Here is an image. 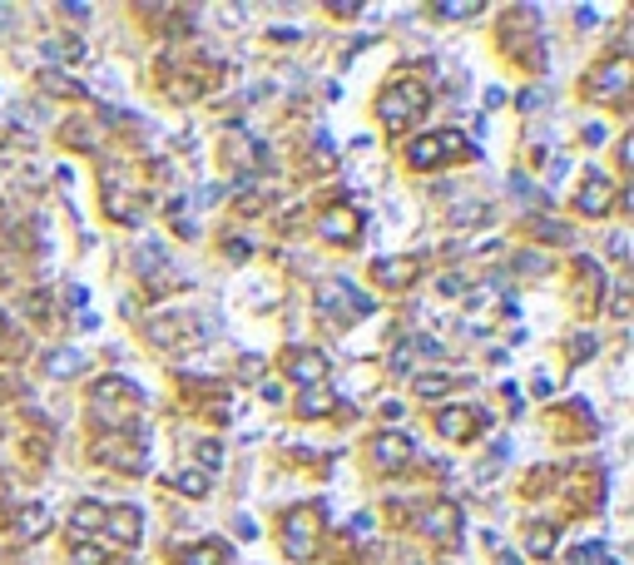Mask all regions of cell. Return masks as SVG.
<instances>
[{
  "mask_svg": "<svg viewBox=\"0 0 634 565\" xmlns=\"http://www.w3.org/2000/svg\"><path fill=\"white\" fill-rule=\"evenodd\" d=\"M476 422H481V412H476V407H441V412H436L441 437H452V441H466Z\"/></svg>",
  "mask_w": 634,
  "mask_h": 565,
  "instance_id": "cell-12",
  "label": "cell"
},
{
  "mask_svg": "<svg viewBox=\"0 0 634 565\" xmlns=\"http://www.w3.org/2000/svg\"><path fill=\"white\" fill-rule=\"evenodd\" d=\"M407 457H411V437H402V432H382V437H372V461L382 471L407 467Z\"/></svg>",
  "mask_w": 634,
  "mask_h": 565,
  "instance_id": "cell-11",
  "label": "cell"
},
{
  "mask_svg": "<svg viewBox=\"0 0 634 565\" xmlns=\"http://www.w3.org/2000/svg\"><path fill=\"white\" fill-rule=\"evenodd\" d=\"M80 367H85V352H80V347H60V352L45 357V372H50V377H75Z\"/></svg>",
  "mask_w": 634,
  "mask_h": 565,
  "instance_id": "cell-15",
  "label": "cell"
},
{
  "mask_svg": "<svg viewBox=\"0 0 634 565\" xmlns=\"http://www.w3.org/2000/svg\"><path fill=\"white\" fill-rule=\"evenodd\" d=\"M0 332H5V322H0Z\"/></svg>",
  "mask_w": 634,
  "mask_h": 565,
  "instance_id": "cell-29",
  "label": "cell"
},
{
  "mask_svg": "<svg viewBox=\"0 0 634 565\" xmlns=\"http://www.w3.org/2000/svg\"><path fill=\"white\" fill-rule=\"evenodd\" d=\"M376 278H382L387 288H407L411 278H417V263H411V258H382V263H376Z\"/></svg>",
  "mask_w": 634,
  "mask_h": 565,
  "instance_id": "cell-13",
  "label": "cell"
},
{
  "mask_svg": "<svg viewBox=\"0 0 634 565\" xmlns=\"http://www.w3.org/2000/svg\"><path fill=\"white\" fill-rule=\"evenodd\" d=\"M40 85H45V90H60V95H85V90H80V85H75V80H65V75H55V70H45V75H40Z\"/></svg>",
  "mask_w": 634,
  "mask_h": 565,
  "instance_id": "cell-23",
  "label": "cell"
},
{
  "mask_svg": "<svg viewBox=\"0 0 634 565\" xmlns=\"http://www.w3.org/2000/svg\"><path fill=\"white\" fill-rule=\"evenodd\" d=\"M173 486L189 491V496H204V491H208V476H199V471H183V476L173 481Z\"/></svg>",
  "mask_w": 634,
  "mask_h": 565,
  "instance_id": "cell-24",
  "label": "cell"
},
{
  "mask_svg": "<svg viewBox=\"0 0 634 565\" xmlns=\"http://www.w3.org/2000/svg\"><path fill=\"white\" fill-rule=\"evenodd\" d=\"M317 526H323V511H317V506H292V511L283 516V541H288L292 561H312V551H317Z\"/></svg>",
  "mask_w": 634,
  "mask_h": 565,
  "instance_id": "cell-4",
  "label": "cell"
},
{
  "mask_svg": "<svg viewBox=\"0 0 634 565\" xmlns=\"http://www.w3.org/2000/svg\"><path fill=\"white\" fill-rule=\"evenodd\" d=\"M283 372L292 377V382H302V387H323V377H327V357L317 347H292L288 357H283Z\"/></svg>",
  "mask_w": 634,
  "mask_h": 565,
  "instance_id": "cell-6",
  "label": "cell"
},
{
  "mask_svg": "<svg viewBox=\"0 0 634 565\" xmlns=\"http://www.w3.org/2000/svg\"><path fill=\"white\" fill-rule=\"evenodd\" d=\"M199 461H204V467L214 471L218 461H224V447H218V441H199Z\"/></svg>",
  "mask_w": 634,
  "mask_h": 565,
  "instance_id": "cell-27",
  "label": "cell"
},
{
  "mask_svg": "<svg viewBox=\"0 0 634 565\" xmlns=\"http://www.w3.org/2000/svg\"><path fill=\"white\" fill-rule=\"evenodd\" d=\"M421 531L452 545L456 535H461V511H456V501H431L427 511H421Z\"/></svg>",
  "mask_w": 634,
  "mask_h": 565,
  "instance_id": "cell-8",
  "label": "cell"
},
{
  "mask_svg": "<svg viewBox=\"0 0 634 565\" xmlns=\"http://www.w3.org/2000/svg\"><path fill=\"white\" fill-rule=\"evenodd\" d=\"M70 526H75V535H95L99 526H105V506H99V501H80L75 516H70Z\"/></svg>",
  "mask_w": 634,
  "mask_h": 565,
  "instance_id": "cell-16",
  "label": "cell"
},
{
  "mask_svg": "<svg viewBox=\"0 0 634 565\" xmlns=\"http://www.w3.org/2000/svg\"><path fill=\"white\" fill-rule=\"evenodd\" d=\"M105 531L114 535L119 545H139V535H144L139 506H114V511H105Z\"/></svg>",
  "mask_w": 634,
  "mask_h": 565,
  "instance_id": "cell-10",
  "label": "cell"
},
{
  "mask_svg": "<svg viewBox=\"0 0 634 565\" xmlns=\"http://www.w3.org/2000/svg\"><path fill=\"white\" fill-rule=\"evenodd\" d=\"M298 412H302V416H327V412H337V397L327 392V387H302Z\"/></svg>",
  "mask_w": 634,
  "mask_h": 565,
  "instance_id": "cell-14",
  "label": "cell"
},
{
  "mask_svg": "<svg viewBox=\"0 0 634 565\" xmlns=\"http://www.w3.org/2000/svg\"><path fill=\"white\" fill-rule=\"evenodd\" d=\"M446 387H452V382H446L441 372H436V377H417V392H421V397H441Z\"/></svg>",
  "mask_w": 634,
  "mask_h": 565,
  "instance_id": "cell-26",
  "label": "cell"
},
{
  "mask_svg": "<svg viewBox=\"0 0 634 565\" xmlns=\"http://www.w3.org/2000/svg\"><path fill=\"white\" fill-rule=\"evenodd\" d=\"M471 154V144H466L461 129H441V134H421L417 144L407 150V164L411 169H431V164L441 159H466Z\"/></svg>",
  "mask_w": 634,
  "mask_h": 565,
  "instance_id": "cell-3",
  "label": "cell"
},
{
  "mask_svg": "<svg viewBox=\"0 0 634 565\" xmlns=\"http://www.w3.org/2000/svg\"><path fill=\"white\" fill-rule=\"evenodd\" d=\"M183 565H224V545H218V541H204L199 551L183 555Z\"/></svg>",
  "mask_w": 634,
  "mask_h": 565,
  "instance_id": "cell-19",
  "label": "cell"
},
{
  "mask_svg": "<svg viewBox=\"0 0 634 565\" xmlns=\"http://www.w3.org/2000/svg\"><path fill=\"white\" fill-rule=\"evenodd\" d=\"M15 526H21V535H40L45 526H50V511H45V506H25Z\"/></svg>",
  "mask_w": 634,
  "mask_h": 565,
  "instance_id": "cell-18",
  "label": "cell"
},
{
  "mask_svg": "<svg viewBox=\"0 0 634 565\" xmlns=\"http://www.w3.org/2000/svg\"><path fill=\"white\" fill-rule=\"evenodd\" d=\"M109 551H114V545H80V551H75V565H105Z\"/></svg>",
  "mask_w": 634,
  "mask_h": 565,
  "instance_id": "cell-21",
  "label": "cell"
},
{
  "mask_svg": "<svg viewBox=\"0 0 634 565\" xmlns=\"http://www.w3.org/2000/svg\"><path fill=\"white\" fill-rule=\"evenodd\" d=\"M570 565H610V561H604V545L600 541H585V545H575V551H570Z\"/></svg>",
  "mask_w": 634,
  "mask_h": 565,
  "instance_id": "cell-20",
  "label": "cell"
},
{
  "mask_svg": "<svg viewBox=\"0 0 634 565\" xmlns=\"http://www.w3.org/2000/svg\"><path fill=\"white\" fill-rule=\"evenodd\" d=\"M630 80H634L630 60H624V55H614L610 64H600V70H595V80H590V95H595V99H624Z\"/></svg>",
  "mask_w": 634,
  "mask_h": 565,
  "instance_id": "cell-7",
  "label": "cell"
},
{
  "mask_svg": "<svg viewBox=\"0 0 634 565\" xmlns=\"http://www.w3.org/2000/svg\"><path fill=\"white\" fill-rule=\"evenodd\" d=\"M441 21H471V15H481V5H436Z\"/></svg>",
  "mask_w": 634,
  "mask_h": 565,
  "instance_id": "cell-25",
  "label": "cell"
},
{
  "mask_svg": "<svg viewBox=\"0 0 634 565\" xmlns=\"http://www.w3.org/2000/svg\"><path fill=\"white\" fill-rule=\"evenodd\" d=\"M134 263H139V273H154V268H164V248L144 244L139 253H134Z\"/></svg>",
  "mask_w": 634,
  "mask_h": 565,
  "instance_id": "cell-22",
  "label": "cell"
},
{
  "mask_svg": "<svg viewBox=\"0 0 634 565\" xmlns=\"http://www.w3.org/2000/svg\"><path fill=\"white\" fill-rule=\"evenodd\" d=\"M555 541H560V531H555V526H550V521H536V526H530V531H526V545H530V555H550V551H555Z\"/></svg>",
  "mask_w": 634,
  "mask_h": 565,
  "instance_id": "cell-17",
  "label": "cell"
},
{
  "mask_svg": "<svg viewBox=\"0 0 634 565\" xmlns=\"http://www.w3.org/2000/svg\"><path fill=\"white\" fill-rule=\"evenodd\" d=\"M427 105H431V90L421 85V80H397V85L382 95V105H376V109H382V124H387V129H407Z\"/></svg>",
  "mask_w": 634,
  "mask_h": 565,
  "instance_id": "cell-2",
  "label": "cell"
},
{
  "mask_svg": "<svg viewBox=\"0 0 634 565\" xmlns=\"http://www.w3.org/2000/svg\"><path fill=\"white\" fill-rule=\"evenodd\" d=\"M317 312H323L327 322H357V318L372 312V298H367L357 283H347V278H333V283L317 288Z\"/></svg>",
  "mask_w": 634,
  "mask_h": 565,
  "instance_id": "cell-1",
  "label": "cell"
},
{
  "mask_svg": "<svg viewBox=\"0 0 634 565\" xmlns=\"http://www.w3.org/2000/svg\"><path fill=\"white\" fill-rule=\"evenodd\" d=\"M317 228H323L327 244H352L362 234V218H357L352 203H327L323 214H317Z\"/></svg>",
  "mask_w": 634,
  "mask_h": 565,
  "instance_id": "cell-5",
  "label": "cell"
},
{
  "mask_svg": "<svg viewBox=\"0 0 634 565\" xmlns=\"http://www.w3.org/2000/svg\"><path fill=\"white\" fill-rule=\"evenodd\" d=\"M575 209H580V214H610L614 209V184L604 179V174H590V179H585V189L575 193Z\"/></svg>",
  "mask_w": 634,
  "mask_h": 565,
  "instance_id": "cell-9",
  "label": "cell"
},
{
  "mask_svg": "<svg viewBox=\"0 0 634 565\" xmlns=\"http://www.w3.org/2000/svg\"><path fill=\"white\" fill-rule=\"evenodd\" d=\"M501 565H516V561H511V555H501Z\"/></svg>",
  "mask_w": 634,
  "mask_h": 565,
  "instance_id": "cell-28",
  "label": "cell"
}]
</instances>
